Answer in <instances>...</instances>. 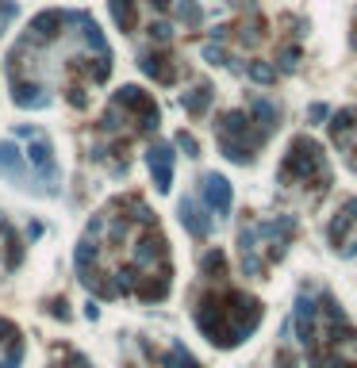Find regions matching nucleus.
Returning a JSON list of instances; mask_svg holds the SVG:
<instances>
[{"label": "nucleus", "instance_id": "13", "mask_svg": "<svg viewBox=\"0 0 357 368\" xmlns=\"http://www.w3.org/2000/svg\"><path fill=\"white\" fill-rule=\"evenodd\" d=\"M23 361V338L8 318H0V368H20Z\"/></svg>", "mask_w": 357, "mask_h": 368}, {"label": "nucleus", "instance_id": "20", "mask_svg": "<svg viewBox=\"0 0 357 368\" xmlns=\"http://www.w3.org/2000/svg\"><path fill=\"white\" fill-rule=\"evenodd\" d=\"M50 368H62V364H50ZM70 368H89V361L81 353H70Z\"/></svg>", "mask_w": 357, "mask_h": 368}, {"label": "nucleus", "instance_id": "10", "mask_svg": "<svg viewBox=\"0 0 357 368\" xmlns=\"http://www.w3.org/2000/svg\"><path fill=\"white\" fill-rule=\"evenodd\" d=\"M146 165H150V177H154L158 192H169V184H173V150L165 143H154L146 150Z\"/></svg>", "mask_w": 357, "mask_h": 368}, {"label": "nucleus", "instance_id": "15", "mask_svg": "<svg viewBox=\"0 0 357 368\" xmlns=\"http://www.w3.org/2000/svg\"><path fill=\"white\" fill-rule=\"evenodd\" d=\"M212 96H215V92L208 89V84H196L192 92H185V96H181V104H185V111H189V116H204V111H208V104H212Z\"/></svg>", "mask_w": 357, "mask_h": 368}, {"label": "nucleus", "instance_id": "2", "mask_svg": "<svg viewBox=\"0 0 357 368\" xmlns=\"http://www.w3.org/2000/svg\"><path fill=\"white\" fill-rule=\"evenodd\" d=\"M273 130H277V108L261 96H250L246 108H234L215 119V143L231 162H253Z\"/></svg>", "mask_w": 357, "mask_h": 368}, {"label": "nucleus", "instance_id": "3", "mask_svg": "<svg viewBox=\"0 0 357 368\" xmlns=\"http://www.w3.org/2000/svg\"><path fill=\"white\" fill-rule=\"evenodd\" d=\"M146 130H158V104L146 96L143 89L127 84L111 96L104 119H100V143H97V157L119 154L135 135H146Z\"/></svg>", "mask_w": 357, "mask_h": 368}, {"label": "nucleus", "instance_id": "4", "mask_svg": "<svg viewBox=\"0 0 357 368\" xmlns=\"http://www.w3.org/2000/svg\"><path fill=\"white\" fill-rule=\"evenodd\" d=\"M296 234V219L292 215H280L269 223H250L238 234V253H242V272L246 277H261L273 261L285 253V245Z\"/></svg>", "mask_w": 357, "mask_h": 368}, {"label": "nucleus", "instance_id": "7", "mask_svg": "<svg viewBox=\"0 0 357 368\" xmlns=\"http://www.w3.org/2000/svg\"><path fill=\"white\" fill-rule=\"evenodd\" d=\"M331 242L342 257H353L357 253V200H350L338 211V219L331 223Z\"/></svg>", "mask_w": 357, "mask_h": 368}, {"label": "nucleus", "instance_id": "19", "mask_svg": "<svg viewBox=\"0 0 357 368\" xmlns=\"http://www.w3.org/2000/svg\"><path fill=\"white\" fill-rule=\"evenodd\" d=\"M177 146H181V150H185V154H189V157H196V154H200V146H196V138H192V135H185V130H181V135H177Z\"/></svg>", "mask_w": 357, "mask_h": 368}, {"label": "nucleus", "instance_id": "12", "mask_svg": "<svg viewBox=\"0 0 357 368\" xmlns=\"http://www.w3.org/2000/svg\"><path fill=\"white\" fill-rule=\"evenodd\" d=\"M177 215H181V226L192 234V238H208V234H212V219H208V211L200 207V200L185 196V200L177 203Z\"/></svg>", "mask_w": 357, "mask_h": 368}, {"label": "nucleus", "instance_id": "14", "mask_svg": "<svg viewBox=\"0 0 357 368\" xmlns=\"http://www.w3.org/2000/svg\"><path fill=\"white\" fill-rule=\"evenodd\" d=\"M0 177H4V181H12V184H23L27 181L23 154L12 143H0Z\"/></svg>", "mask_w": 357, "mask_h": 368}, {"label": "nucleus", "instance_id": "5", "mask_svg": "<svg viewBox=\"0 0 357 368\" xmlns=\"http://www.w3.org/2000/svg\"><path fill=\"white\" fill-rule=\"evenodd\" d=\"M277 181L285 184L288 192H296V188L307 192V184H312L315 192H326V184H331V162H326V154L312 138H296V143L288 146L285 162H280Z\"/></svg>", "mask_w": 357, "mask_h": 368}, {"label": "nucleus", "instance_id": "11", "mask_svg": "<svg viewBox=\"0 0 357 368\" xmlns=\"http://www.w3.org/2000/svg\"><path fill=\"white\" fill-rule=\"evenodd\" d=\"M200 192H204V203H208V211H215L219 219H227V215H231V184H227V177L208 173V177L200 181Z\"/></svg>", "mask_w": 357, "mask_h": 368}, {"label": "nucleus", "instance_id": "16", "mask_svg": "<svg viewBox=\"0 0 357 368\" xmlns=\"http://www.w3.org/2000/svg\"><path fill=\"white\" fill-rule=\"evenodd\" d=\"M177 20H181L185 27H196V23L204 20L200 4H196V0H181V4H177Z\"/></svg>", "mask_w": 357, "mask_h": 368}, {"label": "nucleus", "instance_id": "17", "mask_svg": "<svg viewBox=\"0 0 357 368\" xmlns=\"http://www.w3.org/2000/svg\"><path fill=\"white\" fill-rule=\"evenodd\" d=\"M250 77L265 84V81H273V77H277V69H273V65H265V62H253V65H250Z\"/></svg>", "mask_w": 357, "mask_h": 368}, {"label": "nucleus", "instance_id": "21", "mask_svg": "<svg viewBox=\"0 0 357 368\" xmlns=\"http://www.w3.org/2000/svg\"><path fill=\"white\" fill-rule=\"evenodd\" d=\"M307 119H326V108H323V104H312V108H307Z\"/></svg>", "mask_w": 357, "mask_h": 368}, {"label": "nucleus", "instance_id": "9", "mask_svg": "<svg viewBox=\"0 0 357 368\" xmlns=\"http://www.w3.org/2000/svg\"><path fill=\"white\" fill-rule=\"evenodd\" d=\"M138 65H143V73H150L158 84H173L177 77H181V62L173 58V54L165 50V46H154V50H143L138 54Z\"/></svg>", "mask_w": 357, "mask_h": 368}, {"label": "nucleus", "instance_id": "18", "mask_svg": "<svg viewBox=\"0 0 357 368\" xmlns=\"http://www.w3.org/2000/svg\"><path fill=\"white\" fill-rule=\"evenodd\" d=\"M16 16H20V8H16V0H4V4H0V31H4V27L12 23Z\"/></svg>", "mask_w": 357, "mask_h": 368}, {"label": "nucleus", "instance_id": "8", "mask_svg": "<svg viewBox=\"0 0 357 368\" xmlns=\"http://www.w3.org/2000/svg\"><path fill=\"white\" fill-rule=\"evenodd\" d=\"M331 138H334V146L346 154V162L353 165V173H357V108H346V111H338V116L331 119Z\"/></svg>", "mask_w": 357, "mask_h": 368}, {"label": "nucleus", "instance_id": "1", "mask_svg": "<svg viewBox=\"0 0 357 368\" xmlns=\"http://www.w3.org/2000/svg\"><path fill=\"white\" fill-rule=\"evenodd\" d=\"M208 280H215V288L208 291V296L196 303V326L204 330V338H208L212 345H238L246 342V334H253L261 323V303L253 296H246V291H234L227 288V280H223V265L212 272H204Z\"/></svg>", "mask_w": 357, "mask_h": 368}, {"label": "nucleus", "instance_id": "6", "mask_svg": "<svg viewBox=\"0 0 357 368\" xmlns=\"http://www.w3.org/2000/svg\"><path fill=\"white\" fill-rule=\"evenodd\" d=\"M16 135H23V138H31V146H27V162H31V169L43 177V184H46V192H54V184H58V162H54V146H50V138L43 135V130H35V127H20Z\"/></svg>", "mask_w": 357, "mask_h": 368}]
</instances>
